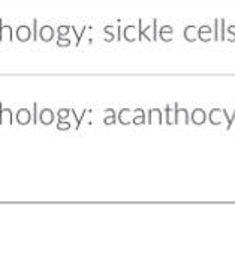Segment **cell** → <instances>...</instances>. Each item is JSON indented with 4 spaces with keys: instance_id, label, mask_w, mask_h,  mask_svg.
Here are the masks:
<instances>
[{
    "instance_id": "cell-1",
    "label": "cell",
    "mask_w": 235,
    "mask_h": 263,
    "mask_svg": "<svg viewBox=\"0 0 235 263\" xmlns=\"http://www.w3.org/2000/svg\"><path fill=\"white\" fill-rule=\"evenodd\" d=\"M15 119H17L18 125H27V123L33 121V116H32L29 108H20L17 111V115H15Z\"/></svg>"
},
{
    "instance_id": "cell-2",
    "label": "cell",
    "mask_w": 235,
    "mask_h": 263,
    "mask_svg": "<svg viewBox=\"0 0 235 263\" xmlns=\"http://www.w3.org/2000/svg\"><path fill=\"white\" fill-rule=\"evenodd\" d=\"M54 111L51 108H42L39 113V122L42 125H51L54 122Z\"/></svg>"
},
{
    "instance_id": "cell-3",
    "label": "cell",
    "mask_w": 235,
    "mask_h": 263,
    "mask_svg": "<svg viewBox=\"0 0 235 263\" xmlns=\"http://www.w3.org/2000/svg\"><path fill=\"white\" fill-rule=\"evenodd\" d=\"M134 116L135 115H134V111L131 108H123L118 113V122L121 125H129V123H132V121H134Z\"/></svg>"
},
{
    "instance_id": "cell-4",
    "label": "cell",
    "mask_w": 235,
    "mask_h": 263,
    "mask_svg": "<svg viewBox=\"0 0 235 263\" xmlns=\"http://www.w3.org/2000/svg\"><path fill=\"white\" fill-rule=\"evenodd\" d=\"M12 110L11 108H3V104H0V125L3 123H8V125H12Z\"/></svg>"
},
{
    "instance_id": "cell-5",
    "label": "cell",
    "mask_w": 235,
    "mask_h": 263,
    "mask_svg": "<svg viewBox=\"0 0 235 263\" xmlns=\"http://www.w3.org/2000/svg\"><path fill=\"white\" fill-rule=\"evenodd\" d=\"M39 38L44 41V42H50V41L54 38V29H53L51 26H44V27H40Z\"/></svg>"
},
{
    "instance_id": "cell-6",
    "label": "cell",
    "mask_w": 235,
    "mask_h": 263,
    "mask_svg": "<svg viewBox=\"0 0 235 263\" xmlns=\"http://www.w3.org/2000/svg\"><path fill=\"white\" fill-rule=\"evenodd\" d=\"M30 38H32V32H30L29 26H20L17 29V40L20 42H27Z\"/></svg>"
},
{
    "instance_id": "cell-7",
    "label": "cell",
    "mask_w": 235,
    "mask_h": 263,
    "mask_svg": "<svg viewBox=\"0 0 235 263\" xmlns=\"http://www.w3.org/2000/svg\"><path fill=\"white\" fill-rule=\"evenodd\" d=\"M205 119H207V113H205L202 108H196V110H194V113H192V121H194V123L201 125V123L205 122Z\"/></svg>"
},
{
    "instance_id": "cell-8",
    "label": "cell",
    "mask_w": 235,
    "mask_h": 263,
    "mask_svg": "<svg viewBox=\"0 0 235 263\" xmlns=\"http://www.w3.org/2000/svg\"><path fill=\"white\" fill-rule=\"evenodd\" d=\"M5 40L12 41V29L9 26H3V23L0 21V42Z\"/></svg>"
},
{
    "instance_id": "cell-9",
    "label": "cell",
    "mask_w": 235,
    "mask_h": 263,
    "mask_svg": "<svg viewBox=\"0 0 235 263\" xmlns=\"http://www.w3.org/2000/svg\"><path fill=\"white\" fill-rule=\"evenodd\" d=\"M155 116L157 118V122H159V125L162 123V111L159 110V108H152V110H148V122L147 123H153L155 122Z\"/></svg>"
},
{
    "instance_id": "cell-10",
    "label": "cell",
    "mask_w": 235,
    "mask_h": 263,
    "mask_svg": "<svg viewBox=\"0 0 235 263\" xmlns=\"http://www.w3.org/2000/svg\"><path fill=\"white\" fill-rule=\"evenodd\" d=\"M123 33H124L126 41H129V42H134L135 41V27L134 26H127Z\"/></svg>"
},
{
    "instance_id": "cell-11",
    "label": "cell",
    "mask_w": 235,
    "mask_h": 263,
    "mask_svg": "<svg viewBox=\"0 0 235 263\" xmlns=\"http://www.w3.org/2000/svg\"><path fill=\"white\" fill-rule=\"evenodd\" d=\"M71 115V108H60L57 111V116H59V121H66Z\"/></svg>"
},
{
    "instance_id": "cell-12",
    "label": "cell",
    "mask_w": 235,
    "mask_h": 263,
    "mask_svg": "<svg viewBox=\"0 0 235 263\" xmlns=\"http://www.w3.org/2000/svg\"><path fill=\"white\" fill-rule=\"evenodd\" d=\"M144 122H145V113H144V110L141 108V110H139V116H134L132 123H135V125H142Z\"/></svg>"
},
{
    "instance_id": "cell-13",
    "label": "cell",
    "mask_w": 235,
    "mask_h": 263,
    "mask_svg": "<svg viewBox=\"0 0 235 263\" xmlns=\"http://www.w3.org/2000/svg\"><path fill=\"white\" fill-rule=\"evenodd\" d=\"M89 110H82V113H81V116H77V113H75V110H72L71 108V115H74V118H75V121H77V129H79V125H81V121H82V118L86 116V113H87Z\"/></svg>"
},
{
    "instance_id": "cell-14",
    "label": "cell",
    "mask_w": 235,
    "mask_h": 263,
    "mask_svg": "<svg viewBox=\"0 0 235 263\" xmlns=\"http://www.w3.org/2000/svg\"><path fill=\"white\" fill-rule=\"evenodd\" d=\"M110 111H111V116H106V118L103 119V123H105V125H113V123H116V111H114L113 108H110Z\"/></svg>"
},
{
    "instance_id": "cell-15",
    "label": "cell",
    "mask_w": 235,
    "mask_h": 263,
    "mask_svg": "<svg viewBox=\"0 0 235 263\" xmlns=\"http://www.w3.org/2000/svg\"><path fill=\"white\" fill-rule=\"evenodd\" d=\"M222 111H223V116H225V118H226V121H228V126H226V129H231V126H232V122H234V119H235V111L232 116H229V115L226 113V110H222Z\"/></svg>"
},
{
    "instance_id": "cell-16",
    "label": "cell",
    "mask_w": 235,
    "mask_h": 263,
    "mask_svg": "<svg viewBox=\"0 0 235 263\" xmlns=\"http://www.w3.org/2000/svg\"><path fill=\"white\" fill-rule=\"evenodd\" d=\"M71 128V123L66 121H59V123H57V129L59 131H66V129H69Z\"/></svg>"
},
{
    "instance_id": "cell-17",
    "label": "cell",
    "mask_w": 235,
    "mask_h": 263,
    "mask_svg": "<svg viewBox=\"0 0 235 263\" xmlns=\"http://www.w3.org/2000/svg\"><path fill=\"white\" fill-rule=\"evenodd\" d=\"M69 33V27L68 26H60L59 27V38H65Z\"/></svg>"
},
{
    "instance_id": "cell-18",
    "label": "cell",
    "mask_w": 235,
    "mask_h": 263,
    "mask_svg": "<svg viewBox=\"0 0 235 263\" xmlns=\"http://www.w3.org/2000/svg\"><path fill=\"white\" fill-rule=\"evenodd\" d=\"M165 113H166V123H168V125H174V122L171 119V107H169V105H166Z\"/></svg>"
},
{
    "instance_id": "cell-19",
    "label": "cell",
    "mask_w": 235,
    "mask_h": 263,
    "mask_svg": "<svg viewBox=\"0 0 235 263\" xmlns=\"http://www.w3.org/2000/svg\"><path fill=\"white\" fill-rule=\"evenodd\" d=\"M71 45V41L68 40V38H60L59 41H57V47H69Z\"/></svg>"
},
{
    "instance_id": "cell-20",
    "label": "cell",
    "mask_w": 235,
    "mask_h": 263,
    "mask_svg": "<svg viewBox=\"0 0 235 263\" xmlns=\"http://www.w3.org/2000/svg\"><path fill=\"white\" fill-rule=\"evenodd\" d=\"M36 110H38V104H36V102H35V104H33V123H38V122H39V118H38V111H36Z\"/></svg>"
}]
</instances>
